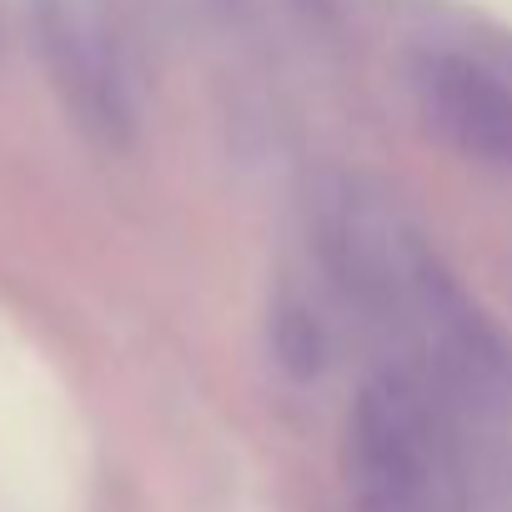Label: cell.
I'll list each match as a JSON object with an SVG mask.
<instances>
[{
	"label": "cell",
	"instance_id": "cell-1",
	"mask_svg": "<svg viewBox=\"0 0 512 512\" xmlns=\"http://www.w3.org/2000/svg\"><path fill=\"white\" fill-rule=\"evenodd\" d=\"M337 246L352 287L367 307L417 347L427 377H437L467 407H502L512 397V352L437 267V256L382 211L337 216Z\"/></svg>",
	"mask_w": 512,
	"mask_h": 512
},
{
	"label": "cell",
	"instance_id": "cell-2",
	"mask_svg": "<svg viewBox=\"0 0 512 512\" xmlns=\"http://www.w3.org/2000/svg\"><path fill=\"white\" fill-rule=\"evenodd\" d=\"M427 397L412 372H382L352 397L342 432L347 512H437L442 432Z\"/></svg>",
	"mask_w": 512,
	"mask_h": 512
},
{
	"label": "cell",
	"instance_id": "cell-3",
	"mask_svg": "<svg viewBox=\"0 0 512 512\" xmlns=\"http://www.w3.org/2000/svg\"><path fill=\"white\" fill-rule=\"evenodd\" d=\"M422 116L462 156L512 171V86L467 61H427L417 71Z\"/></svg>",
	"mask_w": 512,
	"mask_h": 512
}]
</instances>
